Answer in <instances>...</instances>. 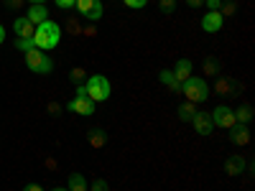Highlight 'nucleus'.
Segmentation results:
<instances>
[{
	"instance_id": "3",
	"label": "nucleus",
	"mask_w": 255,
	"mask_h": 191,
	"mask_svg": "<svg viewBox=\"0 0 255 191\" xmlns=\"http://www.w3.org/2000/svg\"><path fill=\"white\" fill-rule=\"evenodd\" d=\"M181 92H184V97L189 99V102H204V99H209V84L204 82V77H194L191 74L186 82H181Z\"/></svg>"
},
{
	"instance_id": "4",
	"label": "nucleus",
	"mask_w": 255,
	"mask_h": 191,
	"mask_svg": "<svg viewBox=\"0 0 255 191\" xmlns=\"http://www.w3.org/2000/svg\"><path fill=\"white\" fill-rule=\"evenodd\" d=\"M23 59H26V67L33 74H51V69H54V61H51V56H46V51L31 49L23 54Z\"/></svg>"
},
{
	"instance_id": "16",
	"label": "nucleus",
	"mask_w": 255,
	"mask_h": 191,
	"mask_svg": "<svg viewBox=\"0 0 255 191\" xmlns=\"http://www.w3.org/2000/svg\"><path fill=\"white\" fill-rule=\"evenodd\" d=\"M87 179H84V174H79V171H74V174H69V179H67V189L69 191H87Z\"/></svg>"
},
{
	"instance_id": "37",
	"label": "nucleus",
	"mask_w": 255,
	"mask_h": 191,
	"mask_svg": "<svg viewBox=\"0 0 255 191\" xmlns=\"http://www.w3.org/2000/svg\"><path fill=\"white\" fill-rule=\"evenodd\" d=\"M51 191H69L67 186H56V189H51Z\"/></svg>"
},
{
	"instance_id": "31",
	"label": "nucleus",
	"mask_w": 255,
	"mask_h": 191,
	"mask_svg": "<svg viewBox=\"0 0 255 191\" xmlns=\"http://www.w3.org/2000/svg\"><path fill=\"white\" fill-rule=\"evenodd\" d=\"M23 3H26V0H5V5H8V8H13V10H18Z\"/></svg>"
},
{
	"instance_id": "9",
	"label": "nucleus",
	"mask_w": 255,
	"mask_h": 191,
	"mask_svg": "<svg viewBox=\"0 0 255 191\" xmlns=\"http://www.w3.org/2000/svg\"><path fill=\"white\" fill-rule=\"evenodd\" d=\"M222 26H225V18L220 15V10H207L202 15V31L204 33H220Z\"/></svg>"
},
{
	"instance_id": "6",
	"label": "nucleus",
	"mask_w": 255,
	"mask_h": 191,
	"mask_svg": "<svg viewBox=\"0 0 255 191\" xmlns=\"http://www.w3.org/2000/svg\"><path fill=\"white\" fill-rule=\"evenodd\" d=\"M209 115H212V122H215V127H225V130H230L232 125H238V122H235V112H232L227 104H217V107L212 110Z\"/></svg>"
},
{
	"instance_id": "8",
	"label": "nucleus",
	"mask_w": 255,
	"mask_h": 191,
	"mask_svg": "<svg viewBox=\"0 0 255 191\" xmlns=\"http://www.w3.org/2000/svg\"><path fill=\"white\" fill-rule=\"evenodd\" d=\"M67 110L74 112V115H84V117H92L95 115V102L90 97H74L69 104H67Z\"/></svg>"
},
{
	"instance_id": "11",
	"label": "nucleus",
	"mask_w": 255,
	"mask_h": 191,
	"mask_svg": "<svg viewBox=\"0 0 255 191\" xmlns=\"http://www.w3.org/2000/svg\"><path fill=\"white\" fill-rule=\"evenodd\" d=\"M13 33H15L18 38H31V36L36 33V26L31 23L26 15H18V18L13 20Z\"/></svg>"
},
{
	"instance_id": "30",
	"label": "nucleus",
	"mask_w": 255,
	"mask_h": 191,
	"mask_svg": "<svg viewBox=\"0 0 255 191\" xmlns=\"http://www.w3.org/2000/svg\"><path fill=\"white\" fill-rule=\"evenodd\" d=\"M204 5H207V10H220L222 0H204Z\"/></svg>"
},
{
	"instance_id": "19",
	"label": "nucleus",
	"mask_w": 255,
	"mask_h": 191,
	"mask_svg": "<svg viewBox=\"0 0 255 191\" xmlns=\"http://www.w3.org/2000/svg\"><path fill=\"white\" fill-rule=\"evenodd\" d=\"M158 79H161V84H166V87L171 90V92H179V90H181V84L176 82V77H174L171 69H163V72L158 74Z\"/></svg>"
},
{
	"instance_id": "36",
	"label": "nucleus",
	"mask_w": 255,
	"mask_h": 191,
	"mask_svg": "<svg viewBox=\"0 0 255 191\" xmlns=\"http://www.w3.org/2000/svg\"><path fill=\"white\" fill-rule=\"evenodd\" d=\"M5 41V28H3V23H0V44Z\"/></svg>"
},
{
	"instance_id": "2",
	"label": "nucleus",
	"mask_w": 255,
	"mask_h": 191,
	"mask_svg": "<svg viewBox=\"0 0 255 191\" xmlns=\"http://www.w3.org/2000/svg\"><path fill=\"white\" fill-rule=\"evenodd\" d=\"M84 90H87V97L97 104V102H105V99H110V79L105 77V74H90L87 82H84Z\"/></svg>"
},
{
	"instance_id": "27",
	"label": "nucleus",
	"mask_w": 255,
	"mask_h": 191,
	"mask_svg": "<svg viewBox=\"0 0 255 191\" xmlns=\"http://www.w3.org/2000/svg\"><path fill=\"white\" fill-rule=\"evenodd\" d=\"M123 3H125L128 8H133V10H140V8L148 5V0H123Z\"/></svg>"
},
{
	"instance_id": "24",
	"label": "nucleus",
	"mask_w": 255,
	"mask_h": 191,
	"mask_svg": "<svg viewBox=\"0 0 255 191\" xmlns=\"http://www.w3.org/2000/svg\"><path fill=\"white\" fill-rule=\"evenodd\" d=\"M87 191H110V184L105 181V179H95V181L87 186Z\"/></svg>"
},
{
	"instance_id": "12",
	"label": "nucleus",
	"mask_w": 255,
	"mask_h": 191,
	"mask_svg": "<svg viewBox=\"0 0 255 191\" xmlns=\"http://www.w3.org/2000/svg\"><path fill=\"white\" fill-rule=\"evenodd\" d=\"M215 92L217 95H240V84L232 79V77H217Z\"/></svg>"
},
{
	"instance_id": "25",
	"label": "nucleus",
	"mask_w": 255,
	"mask_h": 191,
	"mask_svg": "<svg viewBox=\"0 0 255 191\" xmlns=\"http://www.w3.org/2000/svg\"><path fill=\"white\" fill-rule=\"evenodd\" d=\"M15 49L23 51V54L31 51V49H33V36H31V38H18V41H15Z\"/></svg>"
},
{
	"instance_id": "10",
	"label": "nucleus",
	"mask_w": 255,
	"mask_h": 191,
	"mask_svg": "<svg viewBox=\"0 0 255 191\" xmlns=\"http://www.w3.org/2000/svg\"><path fill=\"white\" fill-rule=\"evenodd\" d=\"M245 171H248V161L243 156H227L225 158V174L227 176L235 179V176H243Z\"/></svg>"
},
{
	"instance_id": "13",
	"label": "nucleus",
	"mask_w": 255,
	"mask_h": 191,
	"mask_svg": "<svg viewBox=\"0 0 255 191\" xmlns=\"http://www.w3.org/2000/svg\"><path fill=\"white\" fill-rule=\"evenodd\" d=\"M171 72H174L176 82L181 84V82H186V79L191 77V72H194V61H191V59H179V61H176V67H174Z\"/></svg>"
},
{
	"instance_id": "21",
	"label": "nucleus",
	"mask_w": 255,
	"mask_h": 191,
	"mask_svg": "<svg viewBox=\"0 0 255 191\" xmlns=\"http://www.w3.org/2000/svg\"><path fill=\"white\" fill-rule=\"evenodd\" d=\"M105 143H108L105 130H90V145L92 148H105Z\"/></svg>"
},
{
	"instance_id": "17",
	"label": "nucleus",
	"mask_w": 255,
	"mask_h": 191,
	"mask_svg": "<svg viewBox=\"0 0 255 191\" xmlns=\"http://www.w3.org/2000/svg\"><path fill=\"white\" fill-rule=\"evenodd\" d=\"M194 115H197V104L194 102L186 99V102L179 104V120L181 122H191V117H194Z\"/></svg>"
},
{
	"instance_id": "22",
	"label": "nucleus",
	"mask_w": 255,
	"mask_h": 191,
	"mask_svg": "<svg viewBox=\"0 0 255 191\" xmlns=\"http://www.w3.org/2000/svg\"><path fill=\"white\" fill-rule=\"evenodd\" d=\"M235 13H238V0H222L220 15H222V18H230V15H235Z\"/></svg>"
},
{
	"instance_id": "34",
	"label": "nucleus",
	"mask_w": 255,
	"mask_h": 191,
	"mask_svg": "<svg viewBox=\"0 0 255 191\" xmlns=\"http://www.w3.org/2000/svg\"><path fill=\"white\" fill-rule=\"evenodd\" d=\"M77 97H87V90H84V82L77 84Z\"/></svg>"
},
{
	"instance_id": "15",
	"label": "nucleus",
	"mask_w": 255,
	"mask_h": 191,
	"mask_svg": "<svg viewBox=\"0 0 255 191\" xmlns=\"http://www.w3.org/2000/svg\"><path fill=\"white\" fill-rule=\"evenodd\" d=\"M26 18L31 20L33 26H38V23H44V20H49V10H46V5H41V3H33V5L28 8Z\"/></svg>"
},
{
	"instance_id": "20",
	"label": "nucleus",
	"mask_w": 255,
	"mask_h": 191,
	"mask_svg": "<svg viewBox=\"0 0 255 191\" xmlns=\"http://www.w3.org/2000/svg\"><path fill=\"white\" fill-rule=\"evenodd\" d=\"M232 112H235V122L238 125H248L253 120V107H250V104H240V107L232 110Z\"/></svg>"
},
{
	"instance_id": "18",
	"label": "nucleus",
	"mask_w": 255,
	"mask_h": 191,
	"mask_svg": "<svg viewBox=\"0 0 255 191\" xmlns=\"http://www.w3.org/2000/svg\"><path fill=\"white\" fill-rule=\"evenodd\" d=\"M202 69H204V77H220V59L217 56H207L204 64H202Z\"/></svg>"
},
{
	"instance_id": "7",
	"label": "nucleus",
	"mask_w": 255,
	"mask_h": 191,
	"mask_svg": "<svg viewBox=\"0 0 255 191\" xmlns=\"http://www.w3.org/2000/svg\"><path fill=\"white\" fill-rule=\"evenodd\" d=\"M191 125H194V130H197L199 135H204V138L215 133V122H212V115H209V112L197 110V115L191 117Z\"/></svg>"
},
{
	"instance_id": "14",
	"label": "nucleus",
	"mask_w": 255,
	"mask_h": 191,
	"mask_svg": "<svg viewBox=\"0 0 255 191\" xmlns=\"http://www.w3.org/2000/svg\"><path fill=\"white\" fill-rule=\"evenodd\" d=\"M230 143H232V145H248V143H250L248 125H232V127H230Z\"/></svg>"
},
{
	"instance_id": "35",
	"label": "nucleus",
	"mask_w": 255,
	"mask_h": 191,
	"mask_svg": "<svg viewBox=\"0 0 255 191\" xmlns=\"http://www.w3.org/2000/svg\"><path fill=\"white\" fill-rule=\"evenodd\" d=\"M23 191H44V189H41L38 184H26V186H23Z\"/></svg>"
},
{
	"instance_id": "23",
	"label": "nucleus",
	"mask_w": 255,
	"mask_h": 191,
	"mask_svg": "<svg viewBox=\"0 0 255 191\" xmlns=\"http://www.w3.org/2000/svg\"><path fill=\"white\" fill-rule=\"evenodd\" d=\"M158 10L166 13V15H171L176 10V0H158Z\"/></svg>"
},
{
	"instance_id": "28",
	"label": "nucleus",
	"mask_w": 255,
	"mask_h": 191,
	"mask_svg": "<svg viewBox=\"0 0 255 191\" xmlns=\"http://www.w3.org/2000/svg\"><path fill=\"white\" fill-rule=\"evenodd\" d=\"M84 77H87V72H84L82 67L72 69V82H74V84H82V79H84Z\"/></svg>"
},
{
	"instance_id": "5",
	"label": "nucleus",
	"mask_w": 255,
	"mask_h": 191,
	"mask_svg": "<svg viewBox=\"0 0 255 191\" xmlns=\"http://www.w3.org/2000/svg\"><path fill=\"white\" fill-rule=\"evenodd\" d=\"M74 8H77V13H79L82 18H87L90 23H97V20L102 18V13H105L100 0H77Z\"/></svg>"
},
{
	"instance_id": "29",
	"label": "nucleus",
	"mask_w": 255,
	"mask_h": 191,
	"mask_svg": "<svg viewBox=\"0 0 255 191\" xmlns=\"http://www.w3.org/2000/svg\"><path fill=\"white\" fill-rule=\"evenodd\" d=\"M74 3H77V0H56V8H61V10H72Z\"/></svg>"
},
{
	"instance_id": "26",
	"label": "nucleus",
	"mask_w": 255,
	"mask_h": 191,
	"mask_svg": "<svg viewBox=\"0 0 255 191\" xmlns=\"http://www.w3.org/2000/svg\"><path fill=\"white\" fill-rule=\"evenodd\" d=\"M67 31H69V33H74V36H79V33H82V26H79V20H77L74 15H69V20H67Z\"/></svg>"
},
{
	"instance_id": "38",
	"label": "nucleus",
	"mask_w": 255,
	"mask_h": 191,
	"mask_svg": "<svg viewBox=\"0 0 255 191\" xmlns=\"http://www.w3.org/2000/svg\"><path fill=\"white\" fill-rule=\"evenodd\" d=\"M28 3H31V5H33V3H38V0H28Z\"/></svg>"
},
{
	"instance_id": "33",
	"label": "nucleus",
	"mask_w": 255,
	"mask_h": 191,
	"mask_svg": "<svg viewBox=\"0 0 255 191\" xmlns=\"http://www.w3.org/2000/svg\"><path fill=\"white\" fill-rule=\"evenodd\" d=\"M82 33H84V36H95V33H97V28H95V26L90 23L87 28H82Z\"/></svg>"
},
{
	"instance_id": "32",
	"label": "nucleus",
	"mask_w": 255,
	"mask_h": 191,
	"mask_svg": "<svg viewBox=\"0 0 255 191\" xmlns=\"http://www.w3.org/2000/svg\"><path fill=\"white\" fill-rule=\"evenodd\" d=\"M186 5H189V8H202L204 0H186Z\"/></svg>"
},
{
	"instance_id": "1",
	"label": "nucleus",
	"mask_w": 255,
	"mask_h": 191,
	"mask_svg": "<svg viewBox=\"0 0 255 191\" xmlns=\"http://www.w3.org/2000/svg\"><path fill=\"white\" fill-rule=\"evenodd\" d=\"M61 41V26L54 23V20H44V23L36 26V33H33V49L38 51H51L59 46Z\"/></svg>"
}]
</instances>
